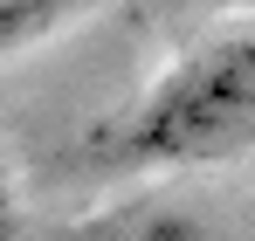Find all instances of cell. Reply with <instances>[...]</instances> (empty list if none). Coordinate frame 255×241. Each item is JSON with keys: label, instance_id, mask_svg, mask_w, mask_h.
I'll return each mask as SVG.
<instances>
[{"label": "cell", "instance_id": "cell-1", "mask_svg": "<svg viewBox=\"0 0 255 241\" xmlns=\"http://www.w3.org/2000/svg\"><path fill=\"white\" fill-rule=\"evenodd\" d=\"M118 172H214L255 152V35H221L179 55L131 111L97 131Z\"/></svg>", "mask_w": 255, "mask_h": 241}, {"label": "cell", "instance_id": "cell-2", "mask_svg": "<svg viewBox=\"0 0 255 241\" xmlns=\"http://www.w3.org/2000/svg\"><path fill=\"white\" fill-rule=\"evenodd\" d=\"M69 7H76V0H0V55H7V48L42 41Z\"/></svg>", "mask_w": 255, "mask_h": 241}, {"label": "cell", "instance_id": "cell-3", "mask_svg": "<svg viewBox=\"0 0 255 241\" xmlns=\"http://www.w3.org/2000/svg\"><path fill=\"white\" fill-rule=\"evenodd\" d=\"M14 221V186H7V165H0V228Z\"/></svg>", "mask_w": 255, "mask_h": 241}, {"label": "cell", "instance_id": "cell-4", "mask_svg": "<svg viewBox=\"0 0 255 241\" xmlns=\"http://www.w3.org/2000/svg\"><path fill=\"white\" fill-rule=\"evenodd\" d=\"M228 7H235V0H228Z\"/></svg>", "mask_w": 255, "mask_h": 241}]
</instances>
